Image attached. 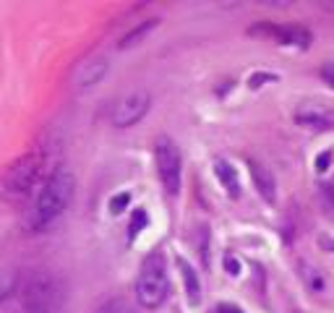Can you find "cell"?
<instances>
[{
	"label": "cell",
	"mask_w": 334,
	"mask_h": 313,
	"mask_svg": "<svg viewBox=\"0 0 334 313\" xmlns=\"http://www.w3.org/2000/svg\"><path fill=\"white\" fill-rule=\"evenodd\" d=\"M44 170H47V154L42 149H32L27 154H21L0 175V198L8 201V204L24 201L44 177Z\"/></svg>",
	"instance_id": "1"
},
{
	"label": "cell",
	"mask_w": 334,
	"mask_h": 313,
	"mask_svg": "<svg viewBox=\"0 0 334 313\" xmlns=\"http://www.w3.org/2000/svg\"><path fill=\"white\" fill-rule=\"evenodd\" d=\"M16 300L21 313H58L65 300V284L53 272H32L16 287Z\"/></svg>",
	"instance_id": "2"
},
{
	"label": "cell",
	"mask_w": 334,
	"mask_h": 313,
	"mask_svg": "<svg viewBox=\"0 0 334 313\" xmlns=\"http://www.w3.org/2000/svg\"><path fill=\"white\" fill-rule=\"evenodd\" d=\"M73 188H76L73 172L68 167H58L47 180H44V186L37 196V204H34L32 217H29L32 230H42V227H47L50 222H55L65 212V206L71 204Z\"/></svg>",
	"instance_id": "3"
},
{
	"label": "cell",
	"mask_w": 334,
	"mask_h": 313,
	"mask_svg": "<svg viewBox=\"0 0 334 313\" xmlns=\"http://www.w3.org/2000/svg\"><path fill=\"white\" fill-rule=\"evenodd\" d=\"M170 293V279H167V266L162 253H151L144 258L141 272L136 279V298L144 308H160L167 300Z\"/></svg>",
	"instance_id": "4"
},
{
	"label": "cell",
	"mask_w": 334,
	"mask_h": 313,
	"mask_svg": "<svg viewBox=\"0 0 334 313\" xmlns=\"http://www.w3.org/2000/svg\"><path fill=\"white\" fill-rule=\"evenodd\" d=\"M154 165H157L160 183L167 191V196H175L181 191V175H183V160H181V149L175 146L172 139L160 136L154 144Z\"/></svg>",
	"instance_id": "5"
},
{
	"label": "cell",
	"mask_w": 334,
	"mask_h": 313,
	"mask_svg": "<svg viewBox=\"0 0 334 313\" xmlns=\"http://www.w3.org/2000/svg\"><path fill=\"white\" fill-rule=\"evenodd\" d=\"M149 107H151V97L146 89H136V92H131L125 94L115 110H113V125L118 128H131V125H136L146 113H149Z\"/></svg>",
	"instance_id": "6"
},
{
	"label": "cell",
	"mask_w": 334,
	"mask_h": 313,
	"mask_svg": "<svg viewBox=\"0 0 334 313\" xmlns=\"http://www.w3.org/2000/svg\"><path fill=\"white\" fill-rule=\"evenodd\" d=\"M295 120L305 128H314V131H329V128H334V110L329 105H319V102H303L295 110Z\"/></svg>",
	"instance_id": "7"
},
{
	"label": "cell",
	"mask_w": 334,
	"mask_h": 313,
	"mask_svg": "<svg viewBox=\"0 0 334 313\" xmlns=\"http://www.w3.org/2000/svg\"><path fill=\"white\" fill-rule=\"evenodd\" d=\"M107 68H110V63L102 55H94V58L84 60L76 68V73H73V89H76V92H89V89H94L105 79Z\"/></svg>",
	"instance_id": "8"
},
{
	"label": "cell",
	"mask_w": 334,
	"mask_h": 313,
	"mask_svg": "<svg viewBox=\"0 0 334 313\" xmlns=\"http://www.w3.org/2000/svg\"><path fill=\"white\" fill-rule=\"evenodd\" d=\"M251 34H266V37L277 39L279 44H293V47H311V39H314L308 29H303V27H290V24H285V27H272V24L253 27Z\"/></svg>",
	"instance_id": "9"
},
{
	"label": "cell",
	"mask_w": 334,
	"mask_h": 313,
	"mask_svg": "<svg viewBox=\"0 0 334 313\" xmlns=\"http://www.w3.org/2000/svg\"><path fill=\"white\" fill-rule=\"evenodd\" d=\"M251 177H253V186H256V191L261 193V198L266 201V204H274V201H277V183H274L272 172L253 162V165H251Z\"/></svg>",
	"instance_id": "10"
},
{
	"label": "cell",
	"mask_w": 334,
	"mask_h": 313,
	"mask_svg": "<svg viewBox=\"0 0 334 313\" xmlns=\"http://www.w3.org/2000/svg\"><path fill=\"white\" fill-rule=\"evenodd\" d=\"M177 269H181V277H183V282H186L188 303H191V305H198V300H201V282H198L193 266H191L186 258H177Z\"/></svg>",
	"instance_id": "11"
},
{
	"label": "cell",
	"mask_w": 334,
	"mask_h": 313,
	"mask_svg": "<svg viewBox=\"0 0 334 313\" xmlns=\"http://www.w3.org/2000/svg\"><path fill=\"white\" fill-rule=\"evenodd\" d=\"M214 172H217V177H219V183L227 188V193H230L233 198H238V196H240V183H238L235 167H233L230 162H225V160H217V162H214Z\"/></svg>",
	"instance_id": "12"
},
{
	"label": "cell",
	"mask_w": 334,
	"mask_h": 313,
	"mask_svg": "<svg viewBox=\"0 0 334 313\" xmlns=\"http://www.w3.org/2000/svg\"><path fill=\"white\" fill-rule=\"evenodd\" d=\"M154 27H157V18H146V21H141L139 27H133V29H131V32L120 39L118 47H123V50H125V47H131V44H139V42H141V39H144V37L154 29Z\"/></svg>",
	"instance_id": "13"
},
{
	"label": "cell",
	"mask_w": 334,
	"mask_h": 313,
	"mask_svg": "<svg viewBox=\"0 0 334 313\" xmlns=\"http://www.w3.org/2000/svg\"><path fill=\"white\" fill-rule=\"evenodd\" d=\"M16 287H18V277L13 272L0 269V303L8 300L11 295H16Z\"/></svg>",
	"instance_id": "14"
},
{
	"label": "cell",
	"mask_w": 334,
	"mask_h": 313,
	"mask_svg": "<svg viewBox=\"0 0 334 313\" xmlns=\"http://www.w3.org/2000/svg\"><path fill=\"white\" fill-rule=\"evenodd\" d=\"M319 198H321V206H324L326 217L334 219V183H324V186H319Z\"/></svg>",
	"instance_id": "15"
},
{
	"label": "cell",
	"mask_w": 334,
	"mask_h": 313,
	"mask_svg": "<svg viewBox=\"0 0 334 313\" xmlns=\"http://www.w3.org/2000/svg\"><path fill=\"white\" fill-rule=\"evenodd\" d=\"M97 313H133L131 303L125 298H113V300H107L97 308Z\"/></svg>",
	"instance_id": "16"
},
{
	"label": "cell",
	"mask_w": 334,
	"mask_h": 313,
	"mask_svg": "<svg viewBox=\"0 0 334 313\" xmlns=\"http://www.w3.org/2000/svg\"><path fill=\"white\" fill-rule=\"evenodd\" d=\"M146 227V212L139 209V212H133V219H131V227H128V240H133L141 230Z\"/></svg>",
	"instance_id": "17"
},
{
	"label": "cell",
	"mask_w": 334,
	"mask_h": 313,
	"mask_svg": "<svg viewBox=\"0 0 334 313\" xmlns=\"http://www.w3.org/2000/svg\"><path fill=\"white\" fill-rule=\"evenodd\" d=\"M128 204H131V193H118L113 201H110V212H113V214H120Z\"/></svg>",
	"instance_id": "18"
},
{
	"label": "cell",
	"mask_w": 334,
	"mask_h": 313,
	"mask_svg": "<svg viewBox=\"0 0 334 313\" xmlns=\"http://www.w3.org/2000/svg\"><path fill=\"white\" fill-rule=\"evenodd\" d=\"M321 79L334 89V63H324V65H321Z\"/></svg>",
	"instance_id": "19"
},
{
	"label": "cell",
	"mask_w": 334,
	"mask_h": 313,
	"mask_svg": "<svg viewBox=\"0 0 334 313\" xmlns=\"http://www.w3.org/2000/svg\"><path fill=\"white\" fill-rule=\"evenodd\" d=\"M329 162H331V151H324V154H319V156H316V170H319V172L329 170Z\"/></svg>",
	"instance_id": "20"
},
{
	"label": "cell",
	"mask_w": 334,
	"mask_h": 313,
	"mask_svg": "<svg viewBox=\"0 0 334 313\" xmlns=\"http://www.w3.org/2000/svg\"><path fill=\"white\" fill-rule=\"evenodd\" d=\"M225 266H227V272H230L233 277H235V274L240 272V264H238V261H235L233 256H225Z\"/></svg>",
	"instance_id": "21"
},
{
	"label": "cell",
	"mask_w": 334,
	"mask_h": 313,
	"mask_svg": "<svg viewBox=\"0 0 334 313\" xmlns=\"http://www.w3.org/2000/svg\"><path fill=\"white\" fill-rule=\"evenodd\" d=\"M217 313H243L238 305H230V303H222L219 308H217Z\"/></svg>",
	"instance_id": "22"
}]
</instances>
